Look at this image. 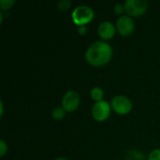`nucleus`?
<instances>
[{
    "instance_id": "f3484780",
    "label": "nucleus",
    "mask_w": 160,
    "mask_h": 160,
    "mask_svg": "<svg viewBox=\"0 0 160 160\" xmlns=\"http://www.w3.org/2000/svg\"><path fill=\"white\" fill-rule=\"evenodd\" d=\"M77 31H78V33H79L80 35L84 36V35L87 33V28H86V26H85V25H83V26H78Z\"/></svg>"
},
{
    "instance_id": "2eb2a0df",
    "label": "nucleus",
    "mask_w": 160,
    "mask_h": 160,
    "mask_svg": "<svg viewBox=\"0 0 160 160\" xmlns=\"http://www.w3.org/2000/svg\"><path fill=\"white\" fill-rule=\"evenodd\" d=\"M113 11L115 14L119 15V16H122L123 13L125 12V7H124V4H121V3H117L114 5L113 7Z\"/></svg>"
},
{
    "instance_id": "f257e3e1",
    "label": "nucleus",
    "mask_w": 160,
    "mask_h": 160,
    "mask_svg": "<svg viewBox=\"0 0 160 160\" xmlns=\"http://www.w3.org/2000/svg\"><path fill=\"white\" fill-rule=\"evenodd\" d=\"M112 57V46L104 40H98L92 43L85 52L87 63L93 67H102L107 65Z\"/></svg>"
},
{
    "instance_id": "6e6552de",
    "label": "nucleus",
    "mask_w": 160,
    "mask_h": 160,
    "mask_svg": "<svg viewBox=\"0 0 160 160\" xmlns=\"http://www.w3.org/2000/svg\"><path fill=\"white\" fill-rule=\"evenodd\" d=\"M115 32H116V26L110 21L102 22L98 28V34L104 41L112 39L114 37Z\"/></svg>"
},
{
    "instance_id": "20e7f679",
    "label": "nucleus",
    "mask_w": 160,
    "mask_h": 160,
    "mask_svg": "<svg viewBox=\"0 0 160 160\" xmlns=\"http://www.w3.org/2000/svg\"><path fill=\"white\" fill-rule=\"evenodd\" d=\"M125 12L130 17H140L148 9L149 3L146 0H127L124 3Z\"/></svg>"
},
{
    "instance_id": "1a4fd4ad",
    "label": "nucleus",
    "mask_w": 160,
    "mask_h": 160,
    "mask_svg": "<svg viewBox=\"0 0 160 160\" xmlns=\"http://www.w3.org/2000/svg\"><path fill=\"white\" fill-rule=\"evenodd\" d=\"M125 160H146V158L141 151L130 149L126 153Z\"/></svg>"
},
{
    "instance_id": "f8f14e48",
    "label": "nucleus",
    "mask_w": 160,
    "mask_h": 160,
    "mask_svg": "<svg viewBox=\"0 0 160 160\" xmlns=\"http://www.w3.org/2000/svg\"><path fill=\"white\" fill-rule=\"evenodd\" d=\"M71 7V1L70 0H60L57 3V8L61 11H66Z\"/></svg>"
},
{
    "instance_id": "9d476101",
    "label": "nucleus",
    "mask_w": 160,
    "mask_h": 160,
    "mask_svg": "<svg viewBox=\"0 0 160 160\" xmlns=\"http://www.w3.org/2000/svg\"><path fill=\"white\" fill-rule=\"evenodd\" d=\"M90 96H91L93 100H95L96 102H99V101L103 100L104 91L101 87L96 86V87H93L92 90L90 91Z\"/></svg>"
},
{
    "instance_id": "ddd939ff",
    "label": "nucleus",
    "mask_w": 160,
    "mask_h": 160,
    "mask_svg": "<svg viewBox=\"0 0 160 160\" xmlns=\"http://www.w3.org/2000/svg\"><path fill=\"white\" fill-rule=\"evenodd\" d=\"M14 4H15L14 0H1L0 1V8L2 10L9 9Z\"/></svg>"
},
{
    "instance_id": "f03ea898",
    "label": "nucleus",
    "mask_w": 160,
    "mask_h": 160,
    "mask_svg": "<svg viewBox=\"0 0 160 160\" xmlns=\"http://www.w3.org/2000/svg\"><path fill=\"white\" fill-rule=\"evenodd\" d=\"M94 16L95 13L92 8L85 5H81L76 7L71 13L72 21L74 24H76L77 26H83L91 22L92 20L94 19Z\"/></svg>"
},
{
    "instance_id": "9b49d317",
    "label": "nucleus",
    "mask_w": 160,
    "mask_h": 160,
    "mask_svg": "<svg viewBox=\"0 0 160 160\" xmlns=\"http://www.w3.org/2000/svg\"><path fill=\"white\" fill-rule=\"evenodd\" d=\"M66 113L67 112L63 107H55L52 112V117L56 121H60L65 118Z\"/></svg>"
},
{
    "instance_id": "0eeeda50",
    "label": "nucleus",
    "mask_w": 160,
    "mask_h": 160,
    "mask_svg": "<svg viewBox=\"0 0 160 160\" xmlns=\"http://www.w3.org/2000/svg\"><path fill=\"white\" fill-rule=\"evenodd\" d=\"M81 103V96L74 90H69L65 93L62 98V107L67 112H72L78 109Z\"/></svg>"
},
{
    "instance_id": "aec40b11",
    "label": "nucleus",
    "mask_w": 160,
    "mask_h": 160,
    "mask_svg": "<svg viewBox=\"0 0 160 160\" xmlns=\"http://www.w3.org/2000/svg\"><path fill=\"white\" fill-rule=\"evenodd\" d=\"M55 160H68V159H67V158H56Z\"/></svg>"
},
{
    "instance_id": "39448f33",
    "label": "nucleus",
    "mask_w": 160,
    "mask_h": 160,
    "mask_svg": "<svg viewBox=\"0 0 160 160\" xmlns=\"http://www.w3.org/2000/svg\"><path fill=\"white\" fill-rule=\"evenodd\" d=\"M111 112H112L111 102L107 100L96 102L91 109L92 117L98 122H105L110 117Z\"/></svg>"
},
{
    "instance_id": "7ed1b4c3",
    "label": "nucleus",
    "mask_w": 160,
    "mask_h": 160,
    "mask_svg": "<svg viewBox=\"0 0 160 160\" xmlns=\"http://www.w3.org/2000/svg\"><path fill=\"white\" fill-rule=\"evenodd\" d=\"M112 110L119 115H127L133 109V103L129 98L124 95H117L111 100Z\"/></svg>"
},
{
    "instance_id": "a211bd4d",
    "label": "nucleus",
    "mask_w": 160,
    "mask_h": 160,
    "mask_svg": "<svg viewBox=\"0 0 160 160\" xmlns=\"http://www.w3.org/2000/svg\"><path fill=\"white\" fill-rule=\"evenodd\" d=\"M0 107H1V116H3L4 113V105H3V101H0Z\"/></svg>"
},
{
    "instance_id": "423d86ee",
    "label": "nucleus",
    "mask_w": 160,
    "mask_h": 160,
    "mask_svg": "<svg viewBox=\"0 0 160 160\" xmlns=\"http://www.w3.org/2000/svg\"><path fill=\"white\" fill-rule=\"evenodd\" d=\"M115 26L116 31L124 37L130 36L135 31V22L132 17L127 14L118 17Z\"/></svg>"
},
{
    "instance_id": "dca6fc26",
    "label": "nucleus",
    "mask_w": 160,
    "mask_h": 160,
    "mask_svg": "<svg viewBox=\"0 0 160 160\" xmlns=\"http://www.w3.org/2000/svg\"><path fill=\"white\" fill-rule=\"evenodd\" d=\"M8 152V144L4 140H0V156L4 157Z\"/></svg>"
},
{
    "instance_id": "6ab92c4d",
    "label": "nucleus",
    "mask_w": 160,
    "mask_h": 160,
    "mask_svg": "<svg viewBox=\"0 0 160 160\" xmlns=\"http://www.w3.org/2000/svg\"><path fill=\"white\" fill-rule=\"evenodd\" d=\"M3 19H4V16H3V13L0 12V23L3 22Z\"/></svg>"
},
{
    "instance_id": "4468645a",
    "label": "nucleus",
    "mask_w": 160,
    "mask_h": 160,
    "mask_svg": "<svg viewBox=\"0 0 160 160\" xmlns=\"http://www.w3.org/2000/svg\"><path fill=\"white\" fill-rule=\"evenodd\" d=\"M147 160H160V148L152 150L147 157Z\"/></svg>"
}]
</instances>
